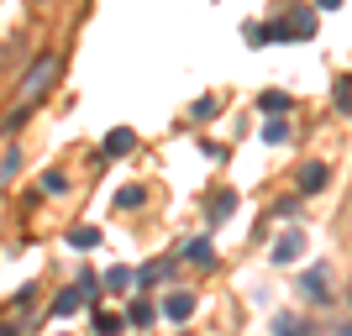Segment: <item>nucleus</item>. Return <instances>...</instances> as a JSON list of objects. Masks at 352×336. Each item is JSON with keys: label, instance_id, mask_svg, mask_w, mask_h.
Segmentation results:
<instances>
[{"label": "nucleus", "instance_id": "nucleus-1", "mask_svg": "<svg viewBox=\"0 0 352 336\" xmlns=\"http://www.w3.org/2000/svg\"><path fill=\"white\" fill-rule=\"evenodd\" d=\"M53 74H58V58H53V53H43V58H37V63L27 69V85H21V105H32V100H37V95H43V89L53 85Z\"/></svg>", "mask_w": 352, "mask_h": 336}, {"label": "nucleus", "instance_id": "nucleus-2", "mask_svg": "<svg viewBox=\"0 0 352 336\" xmlns=\"http://www.w3.org/2000/svg\"><path fill=\"white\" fill-rule=\"evenodd\" d=\"M300 294H305L310 305H326V300H331V268L326 263L305 268V273H300Z\"/></svg>", "mask_w": 352, "mask_h": 336}, {"label": "nucleus", "instance_id": "nucleus-3", "mask_svg": "<svg viewBox=\"0 0 352 336\" xmlns=\"http://www.w3.org/2000/svg\"><path fill=\"white\" fill-rule=\"evenodd\" d=\"M300 252H305V232H294V226H289V232L274 242V252H268V258H274L279 268H289V263H300Z\"/></svg>", "mask_w": 352, "mask_h": 336}, {"label": "nucleus", "instance_id": "nucleus-4", "mask_svg": "<svg viewBox=\"0 0 352 336\" xmlns=\"http://www.w3.org/2000/svg\"><path fill=\"white\" fill-rule=\"evenodd\" d=\"M289 32L294 37H316V11H310V5H294V11L279 21V37H289Z\"/></svg>", "mask_w": 352, "mask_h": 336}, {"label": "nucleus", "instance_id": "nucleus-5", "mask_svg": "<svg viewBox=\"0 0 352 336\" xmlns=\"http://www.w3.org/2000/svg\"><path fill=\"white\" fill-rule=\"evenodd\" d=\"M163 315H168V321H190V315H195V294L190 289H174L168 300H163Z\"/></svg>", "mask_w": 352, "mask_h": 336}, {"label": "nucleus", "instance_id": "nucleus-6", "mask_svg": "<svg viewBox=\"0 0 352 336\" xmlns=\"http://www.w3.org/2000/svg\"><path fill=\"white\" fill-rule=\"evenodd\" d=\"M326 179H331V174H326V163H305V168H300V190H305V194H321Z\"/></svg>", "mask_w": 352, "mask_h": 336}, {"label": "nucleus", "instance_id": "nucleus-7", "mask_svg": "<svg viewBox=\"0 0 352 336\" xmlns=\"http://www.w3.org/2000/svg\"><path fill=\"white\" fill-rule=\"evenodd\" d=\"M184 258H190L195 268H210V263H216V247H210V236H195L190 247H184Z\"/></svg>", "mask_w": 352, "mask_h": 336}, {"label": "nucleus", "instance_id": "nucleus-8", "mask_svg": "<svg viewBox=\"0 0 352 336\" xmlns=\"http://www.w3.org/2000/svg\"><path fill=\"white\" fill-rule=\"evenodd\" d=\"M85 300H89V294H85V289H79V284H74V289H63V294H58V300H53V315H74V310L85 305Z\"/></svg>", "mask_w": 352, "mask_h": 336}, {"label": "nucleus", "instance_id": "nucleus-9", "mask_svg": "<svg viewBox=\"0 0 352 336\" xmlns=\"http://www.w3.org/2000/svg\"><path fill=\"white\" fill-rule=\"evenodd\" d=\"M132 142H137V137L126 132V126H116V132L105 137V158H121V153H132Z\"/></svg>", "mask_w": 352, "mask_h": 336}, {"label": "nucleus", "instance_id": "nucleus-10", "mask_svg": "<svg viewBox=\"0 0 352 336\" xmlns=\"http://www.w3.org/2000/svg\"><path fill=\"white\" fill-rule=\"evenodd\" d=\"M274 336H310V321H300V315H274Z\"/></svg>", "mask_w": 352, "mask_h": 336}, {"label": "nucleus", "instance_id": "nucleus-11", "mask_svg": "<svg viewBox=\"0 0 352 336\" xmlns=\"http://www.w3.org/2000/svg\"><path fill=\"white\" fill-rule=\"evenodd\" d=\"M69 242H74V247H100V232H95V226H74V232H69Z\"/></svg>", "mask_w": 352, "mask_h": 336}, {"label": "nucleus", "instance_id": "nucleus-12", "mask_svg": "<svg viewBox=\"0 0 352 336\" xmlns=\"http://www.w3.org/2000/svg\"><path fill=\"white\" fill-rule=\"evenodd\" d=\"M100 284H105V289H116V294H121V289H132V268H111Z\"/></svg>", "mask_w": 352, "mask_h": 336}, {"label": "nucleus", "instance_id": "nucleus-13", "mask_svg": "<svg viewBox=\"0 0 352 336\" xmlns=\"http://www.w3.org/2000/svg\"><path fill=\"white\" fill-rule=\"evenodd\" d=\"M263 111H268V116H284V111H289V95L268 89V95H263Z\"/></svg>", "mask_w": 352, "mask_h": 336}, {"label": "nucleus", "instance_id": "nucleus-14", "mask_svg": "<svg viewBox=\"0 0 352 336\" xmlns=\"http://www.w3.org/2000/svg\"><path fill=\"white\" fill-rule=\"evenodd\" d=\"M126 321H132V326H147V321H153V305H147V300H132V310H126Z\"/></svg>", "mask_w": 352, "mask_h": 336}, {"label": "nucleus", "instance_id": "nucleus-15", "mask_svg": "<svg viewBox=\"0 0 352 336\" xmlns=\"http://www.w3.org/2000/svg\"><path fill=\"white\" fill-rule=\"evenodd\" d=\"M284 137H289V121H279V116H274V121L263 126V142H284Z\"/></svg>", "mask_w": 352, "mask_h": 336}, {"label": "nucleus", "instance_id": "nucleus-16", "mask_svg": "<svg viewBox=\"0 0 352 336\" xmlns=\"http://www.w3.org/2000/svg\"><path fill=\"white\" fill-rule=\"evenodd\" d=\"M232 205H236V194H216V210H210V221H226V216H232Z\"/></svg>", "mask_w": 352, "mask_h": 336}, {"label": "nucleus", "instance_id": "nucleus-17", "mask_svg": "<svg viewBox=\"0 0 352 336\" xmlns=\"http://www.w3.org/2000/svg\"><path fill=\"white\" fill-rule=\"evenodd\" d=\"M142 200H147V194H142V190H137V184H126V190H121V194H116V205H126V210H132V205H142Z\"/></svg>", "mask_w": 352, "mask_h": 336}, {"label": "nucleus", "instance_id": "nucleus-18", "mask_svg": "<svg viewBox=\"0 0 352 336\" xmlns=\"http://www.w3.org/2000/svg\"><path fill=\"white\" fill-rule=\"evenodd\" d=\"M95 331H100V336H111V331H121V315H95Z\"/></svg>", "mask_w": 352, "mask_h": 336}, {"label": "nucleus", "instance_id": "nucleus-19", "mask_svg": "<svg viewBox=\"0 0 352 336\" xmlns=\"http://www.w3.org/2000/svg\"><path fill=\"white\" fill-rule=\"evenodd\" d=\"M16 168H21V153H6V163H0V179H16Z\"/></svg>", "mask_w": 352, "mask_h": 336}, {"label": "nucleus", "instance_id": "nucleus-20", "mask_svg": "<svg viewBox=\"0 0 352 336\" xmlns=\"http://www.w3.org/2000/svg\"><path fill=\"white\" fill-rule=\"evenodd\" d=\"M316 5H321V11H337V5H342V0H316Z\"/></svg>", "mask_w": 352, "mask_h": 336}, {"label": "nucleus", "instance_id": "nucleus-21", "mask_svg": "<svg viewBox=\"0 0 352 336\" xmlns=\"http://www.w3.org/2000/svg\"><path fill=\"white\" fill-rule=\"evenodd\" d=\"M337 336H352V321H342V326H337Z\"/></svg>", "mask_w": 352, "mask_h": 336}, {"label": "nucleus", "instance_id": "nucleus-22", "mask_svg": "<svg viewBox=\"0 0 352 336\" xmlns=\"http://www.w3.org/2000/svg\"><path fill=\"white\" fill-rule=\"evenodd\" d=\"M0 336H16V326H0Z\"/></svg>", "mask_w": 352, "mask_h": 336}, {"label": "nucleus", "instance_id": "nucleus-23", "mask_svg": "<svg viewBox=\"0 0 352 336\" xmlns=\"http://www.w3.org/2000/svg\"><path fill=\"white\" fill-rule=\"evenodd\" d=\"M347 300H352V294H347Z\"/></svg>", "mask_w": 352, "mask_h": 336}]
</instances>
